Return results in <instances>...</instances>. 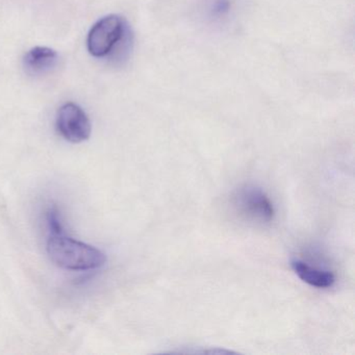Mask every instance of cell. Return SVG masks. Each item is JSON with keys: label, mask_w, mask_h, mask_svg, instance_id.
<instances>
[{"label": "cell", "mask_w": 355, "mask_h": 355, "mask_svg": "<svg viewBox=\"0 0 355 355\" xmlns=\"http://www.w3.org/2000/svg\"><path fill=\"white\" fill-rule=\"evenodd\" d=\"M47 253L58 267L73 271L97 269L107 261L103 251L63 234H51L47 242Z\"/></svg>", "instance_id": "obj_1"}, {"label": "cell", "mask_w": 355, "mask_h": 355, "mask_svg": "<svg viewBox=\"0 0 355 355\" xmlns=\"http://www.w3.org/2000/svg\"><path fill=\"white\" fill-rule=\"evenodd\" d=\"M230 0H215L211 12L215 16H223L230 11Z\"/></svg>", "instance_id": "obj_8"}, {"label": "cell", "mask_w": 355, "mask_h": 355, "mask_svg": "<svg viewBox=\"0 0 355 355\" xmlns=\"http://www.w3.org/2000/svg\"><path fill=\"white\" fill-rule=\"evenodd\" d=\"M47 222H49V228H51V234H61L62 225L59 219V213L57 209H51L47 213Z\"/></svg>", "instance_id": "obj_7"}, {"label": "cell", "mask_w": 355, "mask_h": 355, "mask_svg": "<svg viewBox=\"0 0 355 355\" xmlns=\"http://www.w3.org/2000/svg\"><path fill=\"white\" fill-rule=\"evenodd\" d=\"M59 62L57 51L49 47L37 46L26 53L24 67L32 74H44L51 71Z\"/></svg>", "instance_id": "obj_5"}, {"label": "cell", "mask_w": 355, "mask_h": 355, "mask_svg": "<svg viewBox=\"0 0 355 355\" xmlns=\"http://www.w3.org/2000/svg\"><path fill=\"white\" fill-rule=\"evenodd\" d=\"M128 34V26L123 18L118 15L101 18L89 33L87 39L89 53L93 57H105L126 38Z\"/></svg>", "instance_id": "obj_2"}, {"label": "cell", "mask_w": 355, "mask_h": 355, "mask_svg": "<svg viewBox=\"0 0 355 355\" xmlns=\"http://www.w3.org/2000/svg\"><path fill=\"white\" fill-rule=\"evenodd\" d=\"M291 266L293 271L302 282L315 288H331L336 282V276L332 272L311 267L300 259H294L291 263Z\"/></svg>", "instance_id": "obj_6"}, {"label": "cell", "mask_w": 355, "mask_h": 355, "mask_svg": "<svg viewBox=\"0 0 355 355\" xmlns=\"http://www.w3.org/2000/svg\"><path fill=\"white\" fill-rule=\"evenodd\" d=\"M58 130L60 134L72 143L88 140L91 136V122L82 107L76 103H66L58 113Z\"/></svg>", "instance_id": "obj_4"}, {"label": "cell", "mask_w": 355, "mask_h": 355, "mask_svg": "<svg viewBox=\"0 0 355 355\" xmlns=\"http://www.w3.org/2000/svg\"><path fill=\"white\" fill-rule=\"evenodd\" d=\"M234 201L239 211L253 221L269 223L275 215L269 197L261 189L257 187H243L236 193Z\"/></svg>", "instance_id": "obj_3"}]
</instances>
